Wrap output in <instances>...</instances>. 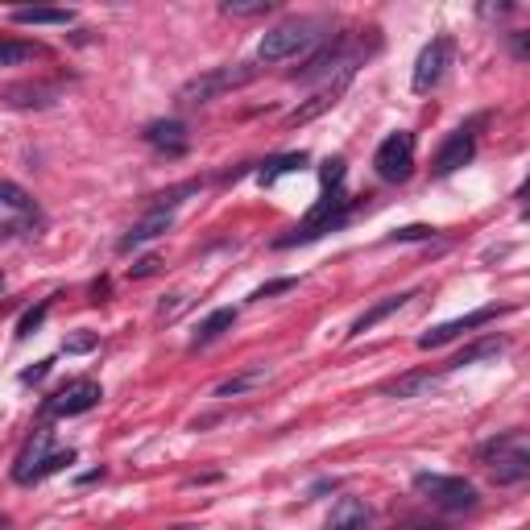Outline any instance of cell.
I'll use <instances>...</instances> for the list:
<instances>
[{
	"label": "cell",
	"instance_id": "obj_1",
	"mask_svg": "<svg viewBox=\"0 0 530 530\" xmlns=\"http://www.w3.org/2000/svg\"><path fill=\"white\" fill-rule=\"evenodd\" d=\"M352 207H357V199H348L344 191H324L319 203L307 212L303 224H295L290 233H282L278 241H274V249H295V244H311V241H319V236L336 233V228L348 224Z\"/></svg>",
	"mask_w": 530,
	"mask_h": 530
},
{
	"label": "cell",
	"instance_id": "obj_2",
	"mask_svg": "<svg viewBox=\"0 0 530 530\" xmlns=\"http://www.w3.org/2000/svg\"><path fill=\"white\" fill-rule=\"evenodd\" d=\"M257 79V67L253 63H228V67H212V71L195 75V79H187L179 88V96H174V104L179 109H195V104H212V99H220L224 91H236L244 88V83Z\"/></svg>",
	"mask_w": 530,
	"mask_h": 530
},
{
	"label": "cell",
	"instance_id": "obj_3",
	"mask_svg": "<svg viewBox=\"0 0 530 530\" xmlns=\"http://www.w3.org/2000/svg\"><path fill=\"white\" fill-rule=\"evenodd\" d=\"M481 464H489L497 485H522L530 476V448L522 431H505L481 448Z\"/></svg>",
	"mask_w": 530,
	"mask_h": 530
},
{
	"label": "cell",
	"instance_id": "obj_4",
	"mask_svg": "<svg viewBox=\"0 0 530 530\" xmlns=\"http://www.w3.org/2000/svg\"><path fill=\"white\" fill-rule=\"evenodd\" d=\"M414 489H419L431 505H440V510H448V514H464V510L476 505V489H473V481H464V476L419 473L414 476Z\"/></svg>",
	"mask_w": 530,
	"mask_h": 530
},
{
	"label": "cell",
	"instance_id": "obj_5",
	"mask_svg": "<svg viewBox=\"0 0 530 530\" xmlns=\"http://www.w3.org/2000/svg\"><path fill=\"white\" fill-rule=\"evenodd\" d=\"M315 37L319 34H315L311 21H286V26H274L270 34L261 37L257 58L261 63H286V58H295L298 50H311Z\"/></svg>",
	"mask_w": 530,
	"mask_h": 530
},
{
	"label": "cell",
	"instance_id": "obj_6",
	"mask_svg": "<svg viewBox=\"0 0 530 530\" xmlns=\"http://www.w3.org/2000/svg\"><path fill=\"white\" fill-rule=\"evenodd\" d=\"M373 171H378L381 182H406L414 171V133H406V129H398V133H390L386 141L378 145V153H373Z\"/></svg>",
	"mask_w": 530,
	"mask_h": 530
},
{
	"label": "cell",
	"instance_id": "obj_7",
	"mask_svg": "<svg viewBox=\"0 0 530 530\" xmlns=\"http://www.w3.org/2000/svg\"><path fill=\"white\" fill-rule=\"evenodd\" d=\"M452 58H456V42L452 37H431V42L422 46L419 63H414V75H410V88L419 91V96H427V91L440 88V79L448 75Z\"/></svg>",
	"mask_w": 530,
	"mask_h": 530
},
{
	"label": "cell",
	"instance_id": "obj_8",
	"mask_svg": "<svg viewBox=\"0 0 530 530\" xmlns=\"http://www.w3.org/2000/svg\"><path fill=\"white\" fill-rule=\"evenodd\" d=\"M510 307H481V311H473V315H460V319H448V324H440V327H431V332H422L419 336V348H443V344H452V340H460L464 332H473V327H485V324H494L497 315H505Z\"/></svg>",
	"mask_w": 530,
	"mask_h": 530
},
{
	"label": "cell",
	"instance_id": "obj_9",
	"mask_svg": "<svg viewBox=\"0 0 530 530\" xmlns=\"http://www.w3.org/2000/svg\"><path fill=\"white\" fill-rule=\"evenodd\" d=\"M99 398H104V394H99L96 381L83 378V381H71V386L58 390V394L46 402V414H55V419H75V414H88Z\"/></svg>",
	"mask_w": 530,
	"mask_h": 530
},
{
	"label": "cell",
	"instance_id": "obj_10",
	"mask_svg": "<svg viewBox=\"0 0 530 530\" xmlns=\"http://www.w3.org/2000/svg\"><path fill=\"white\" fill-rule=\"evenodd\" d=\"M473 158H476V137H473V129L464 125L440 145V153H435V174L448 179V174H456L460 166H468Z\"/></svg>",
	"mask_w": 530,
	"mask_h": 530
},
{
	"label": "cell",
	"instance_id": "obj_11",
	"mask_svg": "<svg viewBox=\"0 0 530 530\" xmlns=\"http://www.w3.org/2000/svg\"><path fill=\"white\" fill-rule=\"evenodd\" d=\"M327 71H340V75L357 71V58L344 50V37H336L332 46H324L319 55L307 58V67H303V71H295V79H319V75H327Z\"/></svg>",
	"mask_w": 530,
	"mask_h": 530
},
{
	"label": "cell",
	"instance_id": "obj_12",
	"mask_svg": "<svg viewBox=\"0 0 530 530\" xmlns=\"http://www.w3.org/2000/svg\"><path fill=\"white\" fill-rule=\"evenodd\" d=\"M141 137H145V141H150L158 153H166V158H179V153H187L191 129L182 125V120H150V125L141 129Z\"/></svg>",
	"mask_w": 530,
	"mask_h": 530
},
{
	"label": "cell",
	"instance_id": "obj_13",
	"mask_svg": "<svg viewBox=\"0 0 530 530\" xmlns=\"http://www.w3.org/2000/svg\"><path fill=\"white\" fill-rule=\"evenodd\" d=\"M50 427H37L34 435H29V443L21 448V456H17V464H13V481L17 485H34V473H37V464H42L46 456H50Z\"/></svg>",
	"mask_w": 530,
	"mask_h": 530
},
{
	"label": "cell",
	"instance_id": "obj_14",
	"mask_svg": "<svg viewBox=\"0 0 530 530\" xmlns=\"http://www.w3.org/2000/svg\"><path fill=\"white\" fill-rule=\"evenodd\" d=\"M348 79H352V75H340V79H336V83H332V88H324V91H315V96H311V99H307V104H298V109H295V112H290V117H286V129H298V125H311V120H315V117H324V112H327V109H332L336 99H340V91H344V88H348Z\"/></svg>",
	"mask_w": 530,
	"mask_h": 530
},
{
	"label": "cell",
	"instance_id": "obj_15",
	"mask_svg": "<svg viewBox=\"0 0 530 530\" xmlns=\"http://www.w3.org/2000/svg\"><path fill=\"white\" fill-rule=\"evenodd\" d=\"M171 228H174V216H171V212H150V216H141L125 236H120V253L137 249V244L158 241V236H166Z\"/></svg>",
	"mask_w": 530,
	"mask_h": 530
},
{
	"label": "cell",
	"instance_id": "obj_16",
	"mask_svg": "<svg viewBox=\"0 0 530 530\" xmlns=\"http://www.w3.org/2000/svg\"><path fill=\"white\" fill-rule=\"evenodd\" d=\"M414 298V290H402V295H386V298H378V303L369 307L365 315H357V324L348 327V336H365V332H373V327L381 324V319H390L394 311H402L406 303Z\"/></svg>",
	"mask_w": 530,
	"mask_h": 530
},
{
	"label": "cell",
	"instance_id": "obj_17",
	"mask_svg": "<svg viewBox=\"0 0 530 530\" xmlns=\"http://www.w3.org/2000/svg\"><path fill=\"white\" fill-rule=\"evenodd\" d=\"M369 518H373V510L360 497H340L332 505V518L324 522V530H365Z\"/></svg>",
	"mask_w": 530,
	"mask_h": 530
},
{
	"label": "cell",
	"instance_id": "obj_18",
	"mask_svg": "<svg viewBox=\"0 0 530 530\" xmlns=\"http://www.w3.org/2000/svg\"><path fill=\"white\" fill-rule=\"evenodd\" d=\"M13 109H46V104H55L58 99V88L55 83H17V88L5 91Z\"/></svg>",
	"mask_w": 530,
	"mask_h": 530
},
{
	"label": "cell",
	"instance_id": "obj_19",
	"mask_svg": "<svg viewBox=\"0 0 530 530\" xmlns=\"http://www.w3.org/2000/svg\"><path fill=\"white\" fill-rule=\"evenodd\" d=\"M311 162L303 150L298 153H278V158H270V162H261V171H257V182L261 187H274V182L282 179V174H295V171H303V166Z\"/></svg>",
	"mask_w": 530,
	"mask_h": 530
},
{
	"label": "cell",
	"instance_id": "obj_20",
	"mask_svg": "<svg viewBox=\"0 0 530 530\" xmlns=\"http://www.w3.org/2000/svg\"><path fill=\"white\" fill-rule=\"evenodd\" d=\"M233 324H236V311H233V307H216V311H212L203 324L195 327V340H191V344H195V348H199V344H212L216 336H224Z\"/></svg>",
	"mask_w": 530,
	"mask_h": 530
},
{
	"label": "cell",
	"instance_id": "obj_21",
	"mask_svg": "<svg viewBox=\"0 0 530 530\" xmlns=\"http://www.w3.org/2000/svg\"><path fill=\"white\" fill-rule=\"evenodd\" d=\"M435 386H440V378H435V373H406V378H398L386 394L390 398H422V394H431Z\"/></svg>",
	"mask_w": 530,
	"mask_h": 530
},
{
	"label": "cell",
	"instance_id": "obj_22",
	"mask_svg": "<svg viewBox=\"0 0 530 530\" xmlns=\"http://www.w3.org/2000/svg\"><path fill=\"white\" fill-rule=\"evenodd\" d=\"M265 378H270V373H265V365L249 369V373H236V378L220 381V386H216V398H241V394H249V390H257Z\"/></svg>",
	"mask_w": 530,
	"mask_h": 530
},
{
	"label": "cell",
	"instance_id": "obj_23",
	"mask_svg": "<svg viewBox=\"0 0 530 530\" xmlns=\"http://www.w3.org/2000/svg\"><path fill=\"white\" fill-rule=\"evenodd\" d=\"M34 58H42V46L0 37V67H21V63H34Z\"/></svg>",
	"mask_w": 530,
	"mask_h": 530
},
{
	"label": "cell",
	"instance_id": "obj_24",
	"mask_svg": "<svg viewBox=\"0 0 530 530\" xmlns=\"http://www.w3.org/2000/svg\"><path fill=\"white\" fill-rule=\"evenodd\" d=\"M17 26H71L75 13L71 9H13Z\"/></svg>",
	"mask_w": 530,
	"mask_h": 530
},
{
	"label": "cell",
	"instance_id": "obj_25",
	"mask_svg": "<svg viewBox=\"0 0 530 530\" xmlns=\"http://www.w3.org/2000/svg\"><path fill=\"white\" fill-rule=\"evenodd\" d=\"M505 348V340L502 336H489V340H481V344H473V348H464V352H456V357L448 360V369H464V365H476V360H485V357H497V352Z\"/></svg>",
	"mask_w": 530,
	"mask_h": 530
},
{
	"label": "cell",
	"instance_id": "obj_26",
	"mask_svg": "<svg viewBox=\"0 0 530 530\" xmlns=\"http://www.w3.org/2000/svg\"><path fill=\"white\" fill-rule=\"evenodd\" d=\"M0 207H9V212H21V216H34V212H37L34 199H29V191L17 187V182H9V179H0Z\"/></svg>",
	"mask_w": 530,
	"mask_h": 530
},
{
	"label": "cell",
	"instance_id": "obj_27",
	"mask_svg": "<svg viewBox=\"0 0 530 530\" xmlns=\"http://www.w3.org/2000/svg\"><path fill=\"white\" fill-rule=\"evenodd\" d=\"M220 9H224L228 17H261V13L274 9V0H224Z\"/></svg>",
	"mask_w": 530,
	"mask_h": 530
},
{
	"label": "cell",
	"instance_id": "obj_28",
	"mask_svg": "<svg viewBox=\"0 0 530 530\" xmlns=\"http://www.w3.org/2000/svg\"><path fill=\"white\" fill-rule=\"evenodd\" d=\"M50 303H55V298H42V303L29 307V311L17 319V336H21V340H26V336H34L37 327H42V319L50 315Z\"/></svg>",
	"mask_w": 530,
	"mask_h": 530
},
{
	"label": "cell",
	"instance_id": "obj_29",
	"mask_svg": "<svg viewBox=\"0 0 530 530\" xmlns=\"http://www.w3.org/2000/svg\"><path fill=\"white\" fill-rule=\"evenodd\" d=\"M67 464H75V452L67 448V452H50V456L37 464V473H34V481H46V476H55V473H63Z\"/></svg>",
	"mask_w": 530,
	"mask_h": 530
},
{
	"label": "cell",
	"instance_id": "obj_30",
	"mask_svg": "<svg viewBox=\"0 0 530 530\" xmlns=\"http://www.w3.org/2000/svg\"><path fill=\"white\" fill-rule=\"evenodd\" d=\"M344 174H348V162H344V158H327V162L319 166V179H324V191H340Z\"/></svg>",
	"mask_w": 530,
	"mask_h": 530
},
{
	"label": "cell",
	"instance_id": "obj_31",
	"mask_svg": "<svg viewBox=\"0 0 530 530\" xmlns=\"http://www.w3.org/2000/svg\"><path fill=\"white\" fill-rule=\"evenodd\" d=\"M298 286V278H274V282H265V286H257L253 290V303H261V298H274V295H286V290H295Z\"/></svg>",
	"mask_w": 530,
	"mask_h": 530
},
{
	"label": "cell",
	"instance_id": "obj_32",
	"mask_svg": "<svg viewBox=\"0 0 530 530\" xmlns=\"http://www.w3.org/2000/svg\"><path fill=\"white\" fill-rule=\"evenodd\" d=\"M162 270V257H141V261H133V265H129V278H150V274H158Z\"/></svg>",
	"mask_w": 530,
	"mask_h": 530
},
{
	"label": "cell",
	"instance_id": "obj_33",
	"mask_svg": "<svg viewBox=\"0 0 530 530\" xmlns=\"http://www.w3.org/2000/svg\"><path fill=\"white\" fill-rule=\"evenodd\" d=\"M431 233L435 228H427V224H410V228H398L390 241H431Z\"/></svg>",
	"mask_w": 530,
	"mask_h": 530
},
{
	"label": "cell",
	"instance_id": "obj_34",
	"mask_svg": "<svg viewBox=\"0 0 530 530\" xmlns=\"http://www.w3.org/2000/svg\"><path fill=\"white\" fill-rule=\"evenodd\" d=\"M96 348V336H71V340L63 344V352H71V357H83V352Z\"/></svg>",
	"mask_w": 530,
	"mask_h": 530
},
{
	"label": "cell",
	"instance_id": "obj_35",
	"mask_svg": "<svg viewBox=\"0 0 530 530\" xmlns=\"http://www.w3.org/2000/svg\"><path fill=\"white\" fill-rule=\"evenodd\" d=\"M50 365H55V360H37L34 369H26V373H21V381H26V386H34V381H42L46 373H50Z\"/></svg>",
	"mask_w": 530,
	"mask_h": 530
},
{
	"label": "cell",
	"instance_id": "obj_36",
	"mask_svg": "<svg viewBox=\"0 0 530 530\" xmlns=\"http://www.w3.org/2000/svg\"><path fill=\"white\" fill-rule=\"evenodd\" d=\"M182 307H187V295H174L171 303H162V307H158V315H162V319H174V315H179Z\"/></svg>",
	"mask_w": 530,
	"mask_h": 530
},
{
	"label": "cell",
	"instance_id": "obj_37",
	"mask_svg": "<svg viewBox=\"0 0 530 530\" xmlns=\"http://www.w3.org/2000/svg\"><path fill=\"white\" fill-rule=\"evenodd\" d=\"M332 489H336V481H332V476H324V481H315V485H311V497H324V494H332Z\"/></svg>",
	"mask_w": 530,
	"mask_h": 530
},
{
	"label": "cell",
	"instance_id": "obj_38",
	"mask_svg": "<svg viewBox=\"0 0 530 530\" xmlns=\"http://www.w3.org/2000/svg\"><path fill=\"white\" fill-rule=\"evenodd\" d=\"M502 13H510V5H485V9H481V17H502Z\"/></svg>",
	"mask_w": 530,
	"mask_h": 530
},
{
	"label": "cell",
	"instance_id": "obj_39",
	"mask_svg": "<svg viewBox=\"0 0 530 530\" xmlns=\"http://www.w3.org/2000/svg\"><path fill=\"white\" fill-rule=\"evenodd\" d=\"M514 55H518V58L530 55V50H526V34H514Z\"/></svg>",
	"mask_w": 530,
	"mask_h": 530
},
{
	"label": "cell",
	"instance_id": "obj_40",
	"mask_svg": "<svg viewBox=\"0 0 530 530\" xmlns=\"http://www.w3.org/2000/svg\"><path fill=\"white\" fill-rule=\"evenodd\" d=\"M406 530H448V526H431V522H419V526H406Z\"/></svg>",
	"mask_w": 530,
	"mask_h": 530
},
{
	"label": "cell",
	"instance_id": "obj_41",
	"mask_svg": "<svg viewBox=\"0 0 530 530\" xmlns=\"http://www.w3.org/2000/svg\"><path fill=\"white\" fill-rule=\"evenodd\" d=\"M0 526H9V518H5V514H0Z\"/></svg>",
	"mask_w": 530,
	"mask_h": 530
},
{
	"label": "cell",
	"instance_id": "obj_42",
	"mask_svg": "<svg viewBox=\"0 0 530 530\" xmlns=\"http://www.w3.org/2000/svg\"><path fill=\"white\" fill-rule=\"evenodd\" d=\"M0 286H5V278H0Z\"/></svg>",
	"mask_w": 530,
	"mask_h": 530
}]
</instances>
